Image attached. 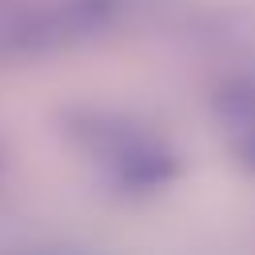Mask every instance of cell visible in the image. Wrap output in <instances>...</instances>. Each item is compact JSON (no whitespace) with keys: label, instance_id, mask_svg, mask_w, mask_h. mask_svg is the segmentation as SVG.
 <instances>
[{"label":"cell","instance_id":"cell-1","mask_svg":"<svg viewBox=\"0 0 255 255\" xmlns=\"http://www.w3.org/2000/svg\"><path fill=\"white\" fill-rule=\"evenodd\" d=\"M0 179H4V147H0Z\"/></svg>","mask_w":255,"mask_h":255}]
</instances>
